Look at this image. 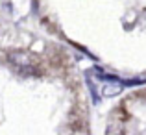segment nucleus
Segmentation results:
<instances>
[{
    "label": "nucleus",
    "instance_id": "obj_1",
    "mask_svg": "<svg viewBox=\"0 0 146 135\" xmlns=\"http://www.w3.org/2000/svg\"><path fill=\"white\" fill-rule=\"evenodd\" d=\"M9 61L17 67V70L19 68H26V67H33V61H35V57L32 56V54H28V52H11L9 54Z\"/></svg>",
    "mask_w": 146,
    "mask_h": 135
},
{
    "label": "nucleus",
    "instance_id": "obj_2",
    "mask_svg": "<svg viewBox=\"0 0 146 135\" xmlns=\"http://www.w3.org/2000/svg\"><path fill=\"white\" fill-rule=\"evenodd\" d=\"M106 135H124V130H122L120 122H111L106 130Z\"/></svg>",
    "mask_w": 146,
    "mask_h": 135
},
{
    "label": "nucleus",
    "instance_id": "obj_3",
    "mask_svg": "<svg viewBox=\"0 0 146 135\" xmlns=\"http://www.w3.org/2000/svg\"><path fill=\"white\" fill-rule=\"evenodd\" d=\"M122 91V87H120V82H115L113 85H107V87H104V94L106 96H113V94H117V92H120Z\"/></svg>",
    "mask_w": 146,
    "mask_h": 135
},
{
    "label": "nucleus",
    "instance_id": "obj_4",
    "mask_svg": "<svg viewBox=\"0 0 146 135\" xmlns=\"http://www.w3.org/2000/svg\"><path fill=\"white\" fill-rule=\"evenodd\" d=\"M87 87H89L91 94H93V102L98 104V94H96V87H94V83L91 82V78H87Z\"/></svg>",
    "mask_w": 146,
    "mask_h": 135
}]
</instances>
